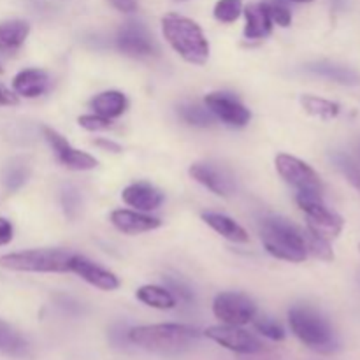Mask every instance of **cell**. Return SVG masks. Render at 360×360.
Masks as SVG:
<instances>
[{"instance_id": "cell-1", "label": "cell", "mask_w": 360, "mask_h": 360, "mask_svg": "<svg viewBox=\"0 0 360 360\" xmlns=\"http://www.w3.org/2000/svg\"><path fill=\"white\" fill-rule=\"evenodd\" d=\"M200 338L199 329L183 323H157L139 326L129 330V340L136 347L151 354L174 355L192 347Z\"/></svg>"}, {"instance_id": "cell-2", "label": "cell", "mask_w": 360, "mask_h": 360, "mask_svg": "<svg viewBox=\"0 0 360 360\" xmlns=\"http://www.w3.org/2000/svg\"><path fill=\"white\" fill-rule=\"evenodd\" d=\"M162 32L176 53L188 63L204 65L210 58V42L202 28L181 14H165L162 18Z\"/></svg>"}, {"instance_id": "cell-3", "label": "cell", "mask_w": 360, "mask_h": 360, "mask_svg": "<svg viewBox=\"0 0 360 360\" xmlns=\"http://www.w3.org/2000/svg\"><path fill=\"white\" fill-rule=\"evenodd\" d=\"M288 323L295 338L309 350L322 355L336 354L340 350V341L333 326L316 309L309 306H294L288 311Z\"/></svg>"}, {"instance_id": "cell-4", "label": "cell", "mask_w": 360, "mask_h": 360, "mask_svg": "<svg viewBox=\"0 0 360 360\" xmlns=\"http://www.w3.org/2000/svg\"><path fill=\"white\" fill-rule=\"evenodd\" d=\"M260 236L267 252L287 262H304L308 257L304 232L283 218H266Z\"/></svg>"}, {"instance_id": "cell-5", "label": "cell", "mask_w": 360, "mask_h": 360, "mask_svg": "<svg viewBox=\"0 0 360 360\" xmlns=\"http://www.w3.org/2000/svg\"><path fill=\"white\" fill-rule=\"evenodd\" d=\"M74 253L65 250H27L0 257V267L18 273H67Z\"/></svg>"}, {"instance_id": "cell-6", "label": "cell", "mask_w": 360, "mask_h": 360, "mask_svg": "<svg viewBox=\"0 0 360 360\" xmlns=\"http://www.w3.org/2000/svg\"><path fill=\"white\" fill-rule=\"evenodd\" d=\"M295 200H297L299 207L304 211L309 232L327 239V241L341 234V231H343V218L340 214L333 213L323 204L322 192H297Z\"/></svg>"}, {"instance_id": "cell-7", "label": "cell", "mask_w": 360, "mask_h": 360, "mask_svg": "<svg viewBox=\"0 0 360 360\" xmlns=\"http://www.w3.org/2000/svg\"><path fill=\"white\" fill-rule=\"evenodd\" d=\"M213 313L221 323L227 326H246L257 316V304L239 292H221L214 297Z\"/></svg>"}, {"instance_id": "cell-8", "label": "cell", "mask_w": 360, "mask_h": 360, "mask_svg": "<svg viewBox=\"0 0 360 360\" xmlns=\"http://www.w3.org/2000/svg\"><path fill=\"white\" fill-rule=\"evenodd\" d=\"M204 336L207 340L214 341L220 347L241 355H253L264 350V345L259 338L250 334L248 330L241 329L239 326H214L204 330Z\"/></svg>"}, {"instance_id": "cell-9", "label": "cell", "mask_w": 360, "mask_h": 360, "mask_svg": "<svg viewBox=\"0 0 360 360\" xmlns=\"http://www.w3.org/2000/svg\"><path fill=\"white\" fill-rule=\"evenodd\" d=\"M276 169L281 178L297 192H322V179L313 167L301 158L281 153L276 157Z\"/></svg>"}, {"instance_id": "cell-10", "label": "cell", "mask_w": 360, "mask_h": 360, "mask_svg": "<svg viewBox=\"0 0 360 360\" xmlns=\"http://www.w3.org/2000/svg\"><path fill=\"white\" fill-rule=\"evenodd\" d=\"M42 132H44L46 141H48L49 146L53 148V151H55L60 164L65 165V167L70 169V171H91V169H95L98 165L97 158H94L91 155L70 146V144L65 141V137L60 136L56 130L49 129V127H44Z\"/></svg>"}, {"instance_id": "cell-11", "label": "cell", "mask_w": 360, "mask_h": 360, "mask_svg": "<svg viewBox=\"0 0 360 360\" xmlns=\"http://www.w3.org/2000/svg\"><path fill=\"white\" fill-rule=\"evenodd\" d=\"M204 102H206V108L214 115V118L221 120L231 127H245L252 120L250 109H246L238 98L231 97L229 94L214 91V94L207 95Z\"/></svg>"}, {"instance_id": "cell-12", "label": "cell", "mask_w": 360, "mask_h": 360, "mask_svg": "<svg viewBox=\"0 0 360 360\" xmlns=\"http://www.w3.org/2000/svg\"><path fill=\"white\" fill-rule=\"evenodd\" d=\"M116 44L129 56H150L155 53V44L146 28L136 21L123 25L116 37Z\"/></svg>"}, {"instance_id": "cell-13", "label": "cell", "mask_w": 360, "mask_h": 360, "mask_svg": "<svg viewBox=\"0 0 360 360\" xmlns=\"http://www.w3.org/2000/svg\"><path fill=\"white\" fill-rule=\"evenodd\" d=\"M70 271L76 273L77 276L83 278L86 283L94 285L98 290L111 292L116 290L120 287V280L116 278V274H112L111 271L102 269L101 266L94 264L91 260L84 259L81 255H74L72 262H70Z\"/></svg>"}, {"instance_id": "cell-14", "label": "cell", "mask_w": 360, "mask_h": 360, "mask_svg": "<svg viewBox=\"0 0 360 360\" xmlns=\"http://www.w3.org/2000/svg\"><path fill=\"white\" fill-rule=\"evenodd\" d=\"M190 176L217 195L229 197L234 192V183H232L231 176L211 164H193L190 167Z\"/></svg>"}, {"instance_id": "cell-15", "label": "cell", "mask_w": 360, "mask_h": 360, "mask_svg": "<svg viewBox=\"0 0 360 360\" xmlns=\"http://www.w3.org/2000/svg\"><path fill=\"white\" fill-rule=\"evenodd\" d=\"M122 199L130 207H136L139 211H153L164 202V195H162L160 190H157L146 181L132 183V185L127 186L122 192Z\"/></svg>"}, {"instance_id": "cell-16", "label": "cell", "mask_w": 360, "mask_h": 360, "mask_svg": "<svg viewBox=\"0 0 360 360\" xmlns=\"http://www.w3.org/2000/svg\"><path fill=\"white\" fill-rule=\"evenodd\" d=\"M111 224L123 234H143V232L158 229L162 221L158 218L137 213V211L116 210L111 213Z\"/></svg>"}, {"instance_id": "cell-17", "label": "cell", "mask_w": 360, "mask_h": 360, "mask_svg": "<svg viewBox=\"0 0 360 360\" xmlns=\"http://www.w3.org/2000/svg\"><path fill=\"white\" fill-rule=\"evenodd\" d=\"M30 34V25L25 20H7L0 23V53L16 55Z\"/></svg>"}, {"instance_id": "cell-18", "label": "cell", "mask_w": 360, "mask_h": 360, "mask_svg": "<svg viewBox=\"0 0 360 360\" xmlns=\"http://www.w3.org/2000/svg\"><path fill=\"white\" fill-rule=\"evenodd\" d=\"M49 86V77L41 69H25L18 72L13 79L14 94L27 98H35L46 94Z\"/></svg>"}, {"instance_id": "cell-19", "label": "cell", "mask_w": 360, "mask_h": 360, "mask_svg": "<svg viewBox=\"0 0 360 360\" xmlns=\"http://www.w3.org/2000/svg\"><path fill=\"white\" fill-rule=\"evenodd\" d=\"M246 18L245 37L246 39H264L273 30V20L269 16L266 2L264 4H250L243 9Z\"/></svg>"}, {"instance_id": "cell-20", "label": "cell", "mask_w": 360, "mask_h": 360, "mask_svg": "<svg viewBox=\"0 0 360 360\" xmlns=\"http://www.w3.org/2000/svg\"><path fill=\"white\" fill-rule=\"evenodd\" d=\"M90 108L97 115L105 116V118H118V116H122L127 111L129 101H127V97L122 91L109 90L95 95L90 101Z\"/></svg>"}, {"instance_id": "cell-21", "label": "cell", "mask_w": 360, "mask_h": 360, "mask_svg": "<svg viewBox=\"0 0 360 360\" xmlns=\"http://www.w3.org/2000/svg\"><path fill=\"white\" fill-rule=\"evenodd\" d=\"M28 352H30V345L21 336L20 330L0 319V354H6L9 357H27Z\"/></svg>"}, {"instance_id": "cell-22", "label": "cell", "mask_w": 360, "mask_h": 360, "mask_svg": "<svg viewBox=\"0 0 360 360\" xmlns=\"http://www.w3.org/2000/svg\"><path fill=\"white\" fill-rule=\"evenodd\" d=\"M202 220L210 225L213 231H217L218 234L224 236L225 239L234 243H248V232L241 227L239 224H236L232 218L225 217L220 213H204Z\"/></svg>"}, {"instance_id": "cell-23", "label": "cell", "mask_w": 360, "mask_h": 360, "mask_svg": "<svg viewBox=\"0 0 360 360\" xmlns=\"http://www.w3.org/2000/svg\"><path fill=\"white\" fill-rule=\"evenodd\" d=\"M136 297L143 304L157 309H172L176 306V297L169 288L157 287V285H144L136 292Z\"/></svg>"}, {"instance_id": "cell-24", "label": "cell", "mask_w": 360, "mask_h": 360, "mask_svg": "<svg viewBox=\"0 0 360 360\" xmlns=\"http://www.w3.org/2000/svg\"><path fill=\"white\" fill-rule=\"evenodd\" d=\"M28 176H30V167H28L27 160L14 158L4 169V186H6L7 192H16L27 183Z\"/></svg>"}, {"instance_id": "cell-25", "label": "cell", "mask_w": 360, "mask_h": 360, "mask_svg": "<svg viewBox=\"0 0 360 360\" xmlns=\"http://www.w3.org/2000/svg\"><path fill=\"white\" fill-rule=\"evenodd\" d=\"M301 104L308 115L319 116L322 120L336 118L341 111L340 104H336L333 101H327V98L315 97V95H302Z\"/></svg>"}, {"instance_id": "cell-26", "label": "cell", "mask_w": 360, "mask_h": 360, "mask_svg": "<svg viewBox=\"0 0 360 360\" xmlns=\"http://www.w3.org/2000/svg\"><path fill=\"white\" fill-rule=\"evenodd\" d=\"M309 70H313V72L319 74V76L327 77V79L336 81V83L355 84L360 81V77L354 72V70L347 69V67L330 65V63H316V65L309 67Z\"/></svg>"}, {"instance_id": "cell-27", "label": "cell", "mask_w": 360, "mask_h": 360, "mask_svg": "<svg viewBox=\"0 0 360 360\" xmlns=\"http://www.w3.org/2000/svg\"><path fill=\"white\" fill-rule=\"evenodd\" d=\"M179 116H181L186 123L195 127H211L214 123L213 112H211L210 109L200 108V105H181V108H179Z\"/></svg>"}, {"instance_id": "cell-28", "label": "cell", "mask_w": 360, "mask_h": 360, "mask_svg": "<svg viewBox=\"0 0 360 360\" xmlns=\"http://www.w3.org/2000/svg\"><path fill=\"white\" fill-rule=\"evenodd\" d=\"M304 243H306V250L308 253H311L313 257L320 260H326V262H330L334 260V252L330 248V243L327 239L320 238V236L313 234V232L306 231L304 232Z\"/></svg>"}, {"instance_id": "cell-29", "label": "cell", "mask_w": 360, "mask_h": 360, "mask_svg": "<svg viewBox=\"0 0 360 360\" xmlns=\"http://www.w3.org/2000/svg\"><path fill=\"white\" fill-rule=\"evenodd\" d=\"M213 14L221 23H234L243 14V2L241 0H218Z\"/></svg>"}, {"instance_id": "cell-30", "label": "cell", "mask_w": 360, "mask_h": 360, "mask_svg": "<svg viewBox=\"0 0 360 360\" xmlns=\"http://www.w3.org/2000/svg\"><path fill=\"white\" fill-rule=\"evenodd\" d=\"M253 326H255L257 333L262 334L264 338L271 341H283L285 340V329L281 327V323H278L276 320L271 319V316H260V319H253Z\"/></svg>"}, {"instance_id": "cell-31", "label": "cell", "mask_w": 360, "mask_h": 360, "mask_svg": "<svg viewBox=\"0 0 360 360\" xmlns=\"http://www.w3.org/2000/svg\"><path fill=\"white\" fill-rule=\"evenodd\" d=\"M333 158H334V164H336V167L343 172V176L348 179V183H350L352 186H355V188L360 192V167L359 165L355 164V162L352 160L348 155H343V153H336Z\"/></svg>"}, {"instance_id": "cell-32", "label": "cell", "mask_w": 360, "mask_h": 360, "mask_svg": "<svg viewBox=\"0 0 360 360\" xmlns=\"http://www.w3.org/2000/svg\"><path fill=\"white\" fill-rule=\"evenodd\" d=\"M62 206H63V211H65L67 218H70V220L77 218V214H79V211H81L79 192H77L76 188H72V186H69V188L63 190Z\"/></svg>"}, {"instance_id": "cell-33", "label": "cell", "mask_w": 360, "mask_h": 360, "mask_svg": "<svg viewBox=\"0 0 360 360\" xmlns=\"http://www.w3.org/2000/svg\"><path fill=\"white\" fill-rule=\"evenodd\" d=\"M79 127H83L84 130H90V132H101V130H109L112 129L111 118H105L101 115H83L77 118Z\"/></svg>"}, {"instance_id": "cell-34", "label": "cell", "mask_w": 360, "mask_h": 360, "mask_svg": "<svg viewBox=\"0 0 360 360\" xmlns=\"http://www.w3.org/2000/svg\"><path fill=\"white\" fill-rule=\"evenodd\" d=\"M269 16L273 23H278L280 27H288L292 23V13L285 4L281 2H266Z\"/></svg>"}, {"instance_id": "cell-35", "label": "cell", "mask_w": 360, "mask_h": 360, "mask_svg": "<svg viewBox=\"0 0 360 360\" xmlns=\"http://www.w3.org/2000/svg\"><path fill=\"white\" fill-rule=\"evenodd\" d=\"M13 236H14V229L13 224H11L7 218L0 217V246H6L13 241Z\"/></svg>"}, {"instance_id": "cell-36", "label": "cell", "mask_w": 360, "mask_h": 360, "mask_svg": "<svg viewBox=\"0 0 360 360\" xmlns=\"http://www.w3.org/2000/svg\"><path fill=\"white\" fill-rule=\"evenodd\" d=\"M167 285L171 287L169 290L176 292V294H178L181 299H185V301H190V299H192V292H190V288L185 287L181 281H176V280H171V278H167Z\"/></svg>"}, {"instance_id": "cell-37", "label": "cell", "mask_w": 360, "mask_h": 360, "mask_svg": "<svg viewBox=\"0 0 360 360\" xmlns=\"http://www.w3.org/2000/svg\"><path fill=\"white\" fill-rule=\"evenodd\" d=\"M18 97L11 90L0 84V105H16Z\"/></svg>"}, {"instance_id": "cell-38", "label": "cell", "mask_w": 360, "mask_h": 360, "mask_svg": "<svg viewBox=\"0 0 360 360\" xmlns=\"http://www.w3.org/2000/svg\"><path fill=\"white\" fill-rule=\"evenodd\" d=\"M94 144L97 148H102V150H105V151H112V153H120V151H122V146H120V144L112 143V141H109V139H104V137H101V139H95Z\"/></svg>"}, {"instance_id": "cell-39", "label": "cell", "mask_w": 360, "mask_h": 360, "mask_svg": "<svg viewBox=\"0 0 360 360\" xmlns=\"http://www.w3.org/2000/svg\"><path fill=\"white\" fill-rule=\"evenodd\" d=\"M111 2L116 9L123 11V13H132L137 9V0H111Z\"/></svg>"}, {"instance_id": "cell-40", "label": "cell", "mask_w": 360, "mask_h": 360, "mask_svg": "<svg viewBox=\"0 0 360 360\" xmlns=\"http://www.w3.org/2000/svg\"><path fill=\"white\" fill-rule=\"evenodd\" d=\"M292 2H299V4H308V2H313V0H292Z\"/></svg>"}, {"instance_id": "cell-41", "label": "cell", "mask_w": 360, "mask_h": 360, "mask_svg": "<svg viewBox=\"0 0 360 360\" xmlns=\"http://www.w3.org/2000/svg\"><path fill=\"white\" fill-rule=\"evenodd\" d=\"M0 74H4V67H2V63H0Z\"/></svg>"}, {"instance_id": "cell-42", "label": "cell", "mask_w": 360, "mask_h": 360, "mask_svg": "<svg viewBox=\"0 0 360 360\" xmlns=\"http://www.w3.org/2000/svg\"><path fill=\"white\" fill-rule=\"evenodd\" d=\"M359 157H360V144H359Z\"/></svg>"}, {"instance_id": "cell-43", "label": "cell", "mask_w": 360, "mask_h": 360, "mask_svg": "<svg viewBox=\"0 0 360 360\" xmlns=\"http://www.w3.org/2000/svg\"><path fill=\"white\" fill-rule=\"evenodd\" d=\"M178 2H183V0H178Z\"/></svg>"}, {"instance_id": "cell-44", "label": "cell", "mask_w": 360, "mask_h": 360, "mask_svg": "<svg viewBox=\"0 0 360 360\" xmlns=\"http://www.w3.org/2000/svg\"><path fill=\"white\" fill-rule=\"evenodd\" d=\"M359 250H360V245H359Z\"/></svg>"}]
</instances>
